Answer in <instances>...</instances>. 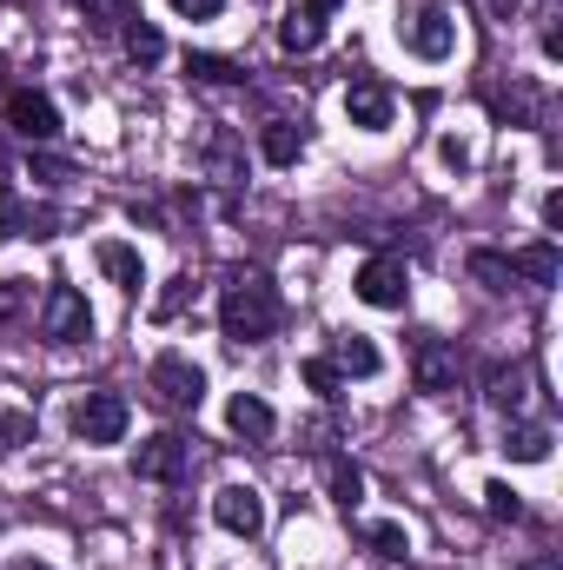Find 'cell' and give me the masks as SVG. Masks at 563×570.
I'll return each instance as SVG.
<instances>
[{"instance_id": "obj_1", "label": "cell", "mask_w": 563, "mask_h": 570, "mask_svg": "<svg viewBox=\"0 0 563 570\" xmlns=\"http://www.w3.org/2000/svg\"><path fill=\"white\" fill-rule=\"evenodd\" d=\"M219 332L233 345H259V338L279 332V292H273L266 273H233L219 285Z\"/></svg>"}, {"instance_id": "obj_2", "label": "cell", "mask_w": 563, "mask_h": 570, "mask_svg": "<svg viewBox=\"0 0 563 570\" xmlns=\"http://www.w3.org/2000/svg\"><path fill=\"white\" fill-rule=\"evenodd\" d=\"M146 385H152V399L166 412H199V399H206V372L186 352H159L152 372H146Z\"/></svg>"}, {"instance_id": "obj_3", "label": "cell", "mask_w": 563, "mask_h": 570, "mask_svg": "<svg viewBox=\"0 0 563 570\" xmlns=\"http://www.w3.org/2000/svg\"><path fill=\"white\" fill-rule=\"evenodd\" d=\"M40 332H47L53 345H80V338H93V312H87V298H80L67 279L47 285V298H40Z\"/></svg>"}, {"instance_id": "obj_4", "label": "cell", "mask_w": 563, "mask_h": 570, "mask_svg": "<svg viewBox=\"0 0 563 570\" xmlns=\"http://www.w3.org/2000/svg\"><path fill=\"white\" fill-rule=\"evenodd\" d=\"M127 399L120 392H87L80 405H73V438L80 444H120L127 438Z\"/></svg>"}, {"instance_id": "obj_5", "label": "cell", "mask_w": 563, "mask_h": 570, "mask_svg": "<svg viewBox=\"0 0 563 570\" xmlns=\"http://www.w3.org/2000/svg\"><path fill=\"white\" fill-rule=\"evenodd\" d=\"M358 298L378 305V312H405V298H412V273H405V259H398V253L365 259V266H358Z\"/></svg>"}, {"instance_id": "obj_6", "label": "cell", "mask_w": 563, "mask_h": 570, "mask_svg": "<svg viewBox=\"0 0 563 570\" xmlns=\"http://www.w3.org/2000/svg\"><path fill=\"white\" fill-rule=\"evenodd\" d=\"M186 471H192V444L179 431H159L134 451V478H146V484H179Z\"/></svg>"}, {"instance_id": "obj_7", "label": "cell", "mask_w": 563, "mask_h": 570, "mask_svg": "<svg viewBox=\"0 0 563 570\" xmlns=\"http://www.w3.org/2000/svg\"><path fill=\"white\" fill-rule=\"evenodd\" d=\"M412 379H418V392L444 399V392L457 385V345L437 338V332H418V338H412Z\"/></svg>"}, {"instance_id": "obj_8", "label": "cell", "mask_w": 563, "mask_h": 570, "mask_svg": "<svg viewBox=\"0 0 563 570\" xmlns=\"http://www.w3.org/2000/svg\"><path fill=\"white\" fill-rule=\"evenodd\" d=\"M7 127L27 146H47V140H60V107L47 94H7Z\"/></svg>"}, {"instance_id": "obj_9", "label": "cell", "mask_w": 563, "mask_h": 570, "mask_svg": "<svg viewBox=\"0 0 563 570\" xmlns=\"http://www.w3.org/2000/svg\"><path fill=\"white\" fill-rule=\"evenodd\" d=\"M213 518H219L233 538H259V531H266V498H259L253 484H226V491L213 498Z\"/></svg>"}, {"instance_id": "obj_10", "label": "cell", "mask_w": 563, "mask_h": 570, "mask_svg": "<svg viewBox=\"0 0 563 570\" xmlns=\"http://www.w3.org/2000/svg\"><path fill=\"white\" fill-rule=\"evenodd\" d=\"M345 120L365 127V134H385V127H392V94H385L378 80H352V87H345Z\"/></svg>"}, {"instance_id": "obj_11", "label": "cell", "mask_w": 563, "mask_h": 570, "mask_svg": "<svg viewBox=\"0 0 563 570\" xmlns=\"http://www.w3.org/2000/svg\"><path fill=\"white\" fill-rule=\"evenodd\" d=\"M53 226H60V219H53L47 206H27L13 186H0V239H27V233H33V239H47Z\"/></svg>"}, {"instance_id": "obj_12", "label": "cell", "mask_w": 563, "mask_h": 570, "mask_svg": "<svg viewBox=\"0 0 563 570\" xmlns=\"http://www.w3.org/2000/svg\"><path fill=\"white\" fill-rule=\"evenodd\" d=\"M325 358H332V365H338L345 379H378V372H385V358H378V345H372L365 332H338Z\"/></svg>"}, {"instance_id": "obj_13", "label": "cell", "mask_w": 563, "mask_h": 570, "mask_svg": "<svg viewBox=\"0 0 563 570\" xmlns=\"http://www.w3.org/2000/svg\"><path fill=\"white\" fill-rule=\"evenodd\" d=\"M451 47H457V27H451V13H444V7L418 13V27H412V53H418V60H444Z\"/></svg>"}, {"instance_id": "obj_14", "label": "cell", "mask_w": 563, "mask_h": 570, "mask_svg": "<svg viewBox=\"0 0 563 570\" xmlns=\"http://www.w3.org/2000/svg\"><path fill=\"white\" fill-rule=\"evenodd\" d=\"M226 425L239 431V438H253V444H266V438L279 431V419H273V405H266V399H253V392H239V399L226 405Z\"/></svg>"}, {"instance_id": "obj_15", "label": "cell", "mask_w": 563, "mask_h": 570, "mask_svg": "<svg viewBox=\"0 0 563 570\" xmlns=\"http://www.w3.org/2000/svg\"><path fill=\"white\" fill-rule=\"evenodd\" d=\"M484 399H491L497 412H517V405L531 399V372H524V365H491V372H484Z\"/></svg>"}, {"instance_id": "obj_16", "label": "cell", "mask_w": 563, "mask_h": 570, "mask_svg": "<svg viewBox=\"0 0 563 570\" xmlns=\"http://www.w3.org/2000/svg\"><path fill=\"white\" fill-rule=\"evenodd\" d=\"M100 273H107V279L120 285V292H140V285H146V259L134 253V246L107 239V246H100Z\"/></svg>"}, {"instance_id": "obj_17", "label": "cell", "mask_w": 563, "mask_h": 570, "mask_svg": "<svg viewBox=\"0 0 563 570\" xmlns=\"http://www.w3.org/2000/svg\"><path fill=\"white\" fill-rule=\"evenodd\" d=\"M511 273H517V279H531V285H557L563 259H557V246H551V239H544V246H517V253H511Z\"/></svg>"}, {"instance_id": "obj_18", "label": "cell", "mask_w": 563, "mask_h": 570, "mask_svg": "<svg viewBox=\"0 0 563 570\" xmlns=\"http://www.w3.org/2000/svg\"><path fill=\"white\" fill-rule=\"evenodd\" d=\"M551 444H557L551 425H511V431H504V458H511V464H544V458H551Z\"/></svg>"}, {"instance_id": "obj_19", "label": "cell", "mask_w": 563, "mask_h": 570, "mask_svg": "<svg viewBox=\"0 0 563 570\" xmlns=\"http://www.w3.org/2000/svg\"><path fill=\"white\" fill-rule=\"evenodd\" d=\"M318 40H325V20H318L312 7H292V13L279 20V47L285 53H312Z\"/></svg>"}, {"instance_id": "obj_20", "label": "cell", "mask_w": 563, "mask_h": 570, "mask_svg": "<svg viewBox=\"0 0 563 570\" xmlns=\"http://www.w3.org/2000/svg\"><path fill=\"white\" fill-rule=\"evenodd\" d=\"M259 153H266L273 166H298V153H305V127H292V120H266Z\"/></svg>"}, {"instance_id": "obj_21", "label": "cell", "mask_w": 563, "mask_h": 570, "mask_svg": "<svg viewBox=\"0 0 563 570\" xmlns=\"http://www.w3.org/2000/svg\"><path fill=\"white\" fill-rule=\"evenodd\" d=\"M325 484H332V504L358 511V498H365V471H358L352 458H325Z\"/></svg>"}, {"instance_id": "obj_22", "label": "cell", "mask_w": 563, "mask_h": 570, "mask_svg": "<svg viewBox=\"0 0 563 570\" xmlns=\"http://www.w3.org/2000/svg\"><path fill=\"white\" fill-rule=\"evenodd\" d=\"M365 544H372V558H385V564L412 558V531L392 524V518H372V524H365Z\"/></svg>"}, {"instance_id": "obj_23", "label": "cell", "mask_w": 563, "mask_h": 570, "mask_svg": "<svg viewBox=\"0 0 563 570\" xmlns=\"http://www.w3.org/2000/svg\"><path fill=\"white\" fill-rule=\"evenodd\" d=\"M464 266H471V279L484 285V292H511V285H517V273H511V253H471Z\"/></svg>"}, {"instance_id": "obj_24", "label": "cell", "mask_w": 563, "mask_h": 570, "mask_svg": "<svg viewBox=\"0 0 563 570\" xmlns=\"http://www.w3.org/2000/svg\"><path fill=\"white\" fill-rule=\"evenodd\" d=\"M186 73L206 80V87H239V80H246V67H233V60H219V53H186Z\"/></svg>"}, {"instance_id": "obj_25", "label": "cell", "mask_w": 563, "mask_h": 570, "mask_svg": "<svg viewBox=\"0 0 563 570\" xmlns=\"http://www.w3.org/2000/svg\"><path fill=\"white\" fill-rule=\"evenodd\" d=\"M73 7H80V20L100 27V33H120V27L134 20V0H73Z\"/></svg>"}, {"instance_id": "obj_26", "label": "cell", "mask_w": 563, "mask_h": 570, "mask_svg": "<svg viewBox=\"0 0 563 570\" xmlns=\"http://www.w3.org/2000/svg\"><path fill=\"white\" fill-rule=\"evenodd\" d=\"M120 40H127V53H134L140 67L166 60V33H159V27H146V20H127V27H120Z\"/></svg>"}, {"instance_id": "obj_27", "label": "cell", "mask_w": 563, "mask_h": 570, "mask_svg": "<svg viewBox=\"0 0 563 570\" xmlns=\"http://www.w3.org/2000/svg\"><path fill=\"white\" fill-rule=\"evenodd\" d=\"M298 372H305V385H312L318 399H338V392H345V372H338L332 358H305Z\"/></svg>"}, {"instance_id": "obj_28", "label": "cell", "mask_w": 563, "mask_h": 570, "mask_svg": "<svg viewBox=\"0 0 563 570\" xmlns=\"http://www.w3.org/2000/svg\"><path fill=\"white\" fill-rule=\"evenodd\" d=\"M491 114H497V120H531V114H537V94H531V87H511V94H491Z\"/></svg>"}, {"instance_id": "obj_29", "label": "cell", "mask_w": 563, "mask_h": 570, "mask_svg": "<svg viewBox=\"0 0 563 570\" xmlns=\"http://www.w3.org/2000/svg\"><path fill=\"white\" fill-rule=\"evenodd\" d=\"M484 511H491L497 524H517V518H524V498H517L511 484H484Z\"/></svg>"}, {"instance_id": "obj_30", "label": "cell", "mask_w": 563, "mask_h": 570, "mask_svg": "<svg viewBox=\"0 0 563 570\" xmlns=\"http://www.w3.org/2000/svg\"><path fill=\"white\" fill-rule=\"evenodd\" d=\"M27 173H33L40 186H67V179H73V166H67V159H53V153H33V159H27Z\"/></svg>"}, {"instance_id": "obj_31", "label": "cell", "mask_w": 563, "mask_h": 570, "mask_svg": "<svg viewBox=\"0 0 563 570\" xmlns=\"http://www.w3.org/2000/svg\"><path fill=\"white\" fill-rule=\"evenodd\" d=\"M186 292H192V279H172L166 292H159V305H152V312H159V318H179V312H186Z\"/></svg>"}, {"instance_id": "obj_32", "label": "cell", "mask_w": 563, "mask_h": 570, "mask_svg": "<svg viewBox=\"0 0 563 570\" xmlns=\"http://www.w3.org/2000/svg\"><path fill=\"white\" fill-rule=\"evenodd\" d=\"M33 438V419L27 412H0V444H27Z\"/></svg>"}, {"instance_id": "obj_33", "label": "cell", "mask_w": 563, "mask_h": 570, "mask_svg": "<svg viewBox=\"0 0 563 570\" xmlns=\"http://www.w3.org/2000/svg\"><path fill=\"white\" fill-rule=\"evenodd\" d=\"M219 7H226V0H172V13H179V20H213Z\"/></svg>"}, {"instance_id": "obj_34", "label": "cell", "mask_w": 563, "mask_h": 570, "mask_svg": "<svg viewBox=\"0 0 563 570\" xmlns=\"http://www.w3.org/2000/svg\"><path fill=\"white\" fill-rule=\"evenodd\" d=\"M437 153H444V166H457V173L471 166V146H464V140H437Z\"/></svg>"}, {"instance_id": "obj_35", "label": "cell", "mask_w": 563, "mask_h": 570, "mask_svg": "<svg viewBox=\"0 0 563 570\" xmlns=\"http://www.w3.org/2000/svg\"><path fill=\"white\" fill-rule=\"evenodd\" d=\"M544 226H551V233H563V193H551V199H544Z\"/></svg>"}, {"instance_id": "obj_36", "label": "cell", "mask_w": 563, "mask_h": 570, "mask_svg": "<svg viewBox=\"0 0 563 570\" xmlns=\"http://www.w3.org/2000/svg\"><path fill=\"white\" fill-rule=\"evenodd\" d=\"M517 7L524 0H491V20H517Z\"/></svg>"}, {"instance_id": "obj_37", "label": "cell", "mask_w": 563, "mask_h": 570, "mask_svg": "<svg viewBox=\"0 0 563 570\" xmlns=\"http://www.w3.org/2000/svg\"><path fill=\"white\" fill-rule=\"evenodd\" d=\"M305 7H312V13H318V20H325V13H338V7H345V0H305Z\"/></svg>"}, {"instance_id": "obj_38", "label": "cell", "mask_w": 563, "mask_h": 570, "mask_svg": "<svg viewBox=\"0 0 563 570\" xmlns=\"http://www.w3.org/2000/svg\"><path fill=\"white\" fill-rule=\"evenodd\" d=\"M7 570H53V564H40V558H13Z\"/></svg>"}, {"instance_id": "obj_39", "label": "cell", "mask_w": 563, "mask_h": 570, "mask_svg": "<svg viewBox=\"0 0 563 570\" xmlns=\"http://www.w3.org/2000/svg\"><path fill=\"white\" fill-rule=\"evenodd\" d=\"M0 94H7V60H0Z\"/></svg>"}, {"instance_id": "obj_40", "label": "cell", "mask_w": 563, "mask_h": 570, "mask_svg": "<svg viewBox=\"0 0 563 570\" xmlns=\"http://www.w3.org/2000/svg\"><path fill=\"white\" fill-rule=\"evenodd\" d=\"M0 166H7V140H0Z\"/></svg>"}, {"instance_id": "obj_41", "label": "cell", "mask_w": 563, "mask_h": 570, "mask_svg": "<svg viewBox=\"0 0 563 570\" xmlns=\"http://www.w3.org/2000/svg\"><path fill=\"white\" fill-rule=\"evenodd\" d=\"M517 570H544V564H517Z\"/></svg>"}]
</instances>
